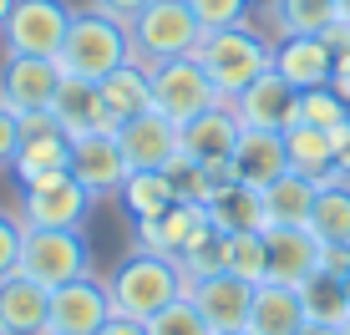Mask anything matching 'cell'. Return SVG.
Here are the masks:
<instances>
[{
    "mask_svg": "<svg viewBox=\"0 0 350 335\" xmlns=\"http://www.w3.org/2000/svg\"><path fill=\"white\" fill-rule=\"evenodd\" d=\"M107 290H112V310L127 320H152L158 310H167L173 300L188 295V274L178 269V259L167 254H148V249H132V254L107 274Z\"/></svg>",
    "mask_w": 350,
    "mask_h": 335,
    "instance_id": "obj_1",
    "label": "cell"
},
{
    "mask_svg": "<svg viewBox=\"0 0 350 335\" xmlns=\"http://www.w3.org/2000/svg\"><path fill=\"white\" fill-rule=\"evenodd\" d=\"M193 56L208 71V81L224 92V102H234L249 81H259L274 66V36H264L254 21L249 26H228V31H203Z\"/></svg>",
    "mask_w": 350,
    "mask_h": 335,
    "instance_id": "obj_2",
    "label": "cell"
},
{
    "mask_svg": "<svg viewBox=\"0 0 350 335\" xmlns=\"http://www.w3.org/2000/svg\"><path fill=\"white\" fill-rule=\"evenodd\" d=\"M56 62H62L66 77H81V81L112 77L117 66L132 62V31H127V21L102 16L96 5L77 10V16H71V31H66V46H62Z\"/></svg>",
    "mask_w": 350,
    "mask_h": 335,
    "instance_id": "obj_3",
    "label": "cell"
},
{
    "mask_svg": "<svg viewBox=\"0 0 350 335\" xmlns=\"http://www.w3.org/2000/svg\"><path fill=\"white\" fill-rule=\"evenodd\" d=\"M127 31H132V62H142V66L183 62L203 41V26L188 10V0H148L127 21Z\"/></svg>",
    "mask_w": 350,
    "mask_h": 335,
    "instance_id": "obj_4",
    "label": "cell"
},
{
    "mask_svg": "<svg viewBox=\"0 0 350 335\" xmlns=\"http://www.w3.org/2000/svg\"><path fill=\"white\" fill-rule=\"evenodd\" d=\"M21 274L36 280L41 290H62V284L92 274V244L81 229H26L21 244Z\"/></svg>",
    "mask_w": 350,
    "mask_h": 335,
    "instance_id": "obj_5",
    "label": "cell"
},
{
    "mask_svg": "<svg viewBox=\"0 0 350 335\" xmlns=\"http://www.w3.org/2000/svg\"><path fill=\"white\" fill-rule=\"evenodd\" d=\"M71 16H77V5H66V0H16V10L0 26V46H5V56H46V62H56L66 46Z\"/></svg>",
    "mask_w": 350,
    "mask_h": 335,
    "instance_id": "obj_6",
    "label": "cell"
},
{
    "mask_svg": "<svg viewBox=\"0 0 350 335\" xmlns=\"http://www.w3.org/2000/svg\"><path fill=\"white\" fill-rule=\"evenodd\" d=\"M152 71V112H163L167 122H193V117L224 107V92L208 81V71L198 66V56H183V62H163L148 66Z\"/></svg>",
    "mask_w": 350,
    "mask_h": 335,
    "instance_id": "obj_7",
    "label": "cell"
},
{
    "mask_svg": "<svg viewBox=\"0 0 350 335\" xmlns=\"http://www.w3.org/2000/svg\"><path fill=\"white\" fill-rule=\"evenodd\" d=\"M92 203L96 198L71 173H56V178H41V183L21 188L16 219L26 224V229H81L87 213H92Z\"/></svg>",
    "mask_w": 350,
    "mask_h": 335,
    "instance_id": "obj_8",
    "label": "cell"
},
{
    "mask_svg": "<svg viewBox=\"0 0 350 335\" xmlns=\"http://www.w3.org/2000/svg\"><path fill=\"white\" fill-rule=\"evenodd\" d=\"M16 183H41V178H56V173H71V133L56 122L51 112H31L21 117V152L10 163Z\"/></svg>",
    "mask_w": 350,
    "mask_h": 335,
    "instance_id": "obj_9",
    "label": "cell"
},
{
    "mask_svg": "<svg viewBox=\"0 0 350 335\" xmlns=\"http://www.w3.org/2000/svg\"><path fill=\"white\" fill-rule=\"evenodd\" d=\"M62 81H66L62 62H46V56H5V62H0V102L16 117L51 112Z\"/></svg>",
    "mask_w": 350,
    "mask_h": 335,
    "instance_id": "obj_10",
    "label": "cell"
},
{
    "mask_svg": "<svg viewBox=\"0 0 350 335\" xmlns=\"http://www.w3.org/2000/svg\"><path fill=\"white\" fill-rule=\"evenodd\" d=\"M112 315V290L102 274H81V280L51 290V335H96Z\"/></svg>",
    "mask_w": 350,
    "mask_h": 335,
    "instance_id": "obj_11",
    "label": "cell"
},
{
    "mask_svg": "<svg viewBox=\"0 0 350 335\" xmlns=\"http://www.w3.org/2000/svg\"><path fill=\"white\" fill-rule=\"evenodd\" d=\"M127 158L117 133H81L71 137V178L87 188L92 198H117V188L127 183Z\"/></svg>",
    "mask_w": 350,
    "mask_h": 335,
    "instance_id": "obj_12",
    "label": "cell"
},
{
    "mask_svg": "<svg viewBox=\"0 0 350 335\" xmlns=\"http://www.w3.org/2000/svg\"><path fill=\"white\" fill-rule=\"evenodd\" d=\"M228 107L239 112V122H244V127H264V133H289V127L299 122V92L289 87L274 66L264 71L259 81H249Z\"/></svg>",
    "mask_w": 350,
    "mask_h": 335,
    "instance_id": "obj_13",
    "label": "cell"
},
{
    "mask_svg": "<svg viewBox=\"0 0 350 335\" xmlns=\"http://www.w3.org/2000/svg\"><path fill=\"white\" fill-rule=\"evenodd\" d=\"M188 300L198 305V315L213 325V335L219 330H244L249 325V310H254V284L239 280V274H208V280H193L188 284Z\"/></svg>",
    "mask_w": 350,
    "mask_h": 335,
    "instance_id": "obj_14",
    "label": "cell"
},
{
    "mask_svg": "<svg viewBox=\"0 0 350 335\" xmlns=\"http://www.w3.org/2000/svg\"><path fill=\"white\" fill-rule=\"evenodd\" d=\"M127 168H167L173 158H183V127L167 122L163 112H142L132 122L117 127Z\"/></svg>",
    "mask_w": 350,
    "mask_h": 335,
    "instance_id": "obj_15",
    "label": "cell"
},
{
    "mask_svg": "<svg viewBox=\"0 0 350 335\" xmlns=\"http://www.w3.org/2000/svg\"><path fill=\"white\" fill-rule=\"evenodd\" d=\"M234 178L249 188H269L289 173V152H284V133H264V127H239V142H234Z\"/></svg>",
    "mask_w": 350,
    "mask_h": 335,
    "instance_id": "obj_16",
    "label": "cell"
},
{
    "mask_svg": "<svg viewBox=\"0 0 350 335\" xmlns=\"http://www.w3.org/2000/svg\"><path fill=\"white\" fill-rule=\"evenodd\" d=\"M0 330L5 335H51V290H41L26 274L0 280Z\"/></svg>",
    "mask_w": 350,
    "mask_h": 335,
    "instance_id": "obj_17",
    "label": "cell"
},
{
    "mask_svg": "<svg viewBox=\"0 0 350 335\" xmlns=\"http://www.w3.org/2000/svg\"><path fill=\"white\" fill-rule=\"evenodd\" d=\"M274 71H280L295 92L330 87V77H335V51L320 41V36H280V41H274Z\"/></svg>",
    "mask_w": 350,
    "mask_h": 335,
    "instance_id": "obj_18",
    "label": "cell"
},
{
    "mask_svg": "<svg viewBox=\"0 0 350 335\" xmlns=\"http://www.w3.org/2000/svg\"><path fill=\"white\" fill-rule=\"evenodd\" d=\"M203 224H208V209H203V203H173L158 219H137L132 224V239H137V249H148V254L178 259V249H183Z\"/></svg>",
    "mask_w": 350,
    "mask_h": 335,
    "instance_id": "obj_19",
    "label": "cell"
},
{
    "mask_svg": "<svg viewBox=\"0 0 350 335\" xmlns=\"http://www.w3.org/2000/svg\"><path fill=\"white\" fill-rule=\"evenodd\" d=\"M239 112L234 107H213V112L193 117V122H183V158L193 163H228L234 158V142H239Z\"/></svg>",
    "mask_w": 350,
    "mask_h": 335,
    "instance_id": "obj_20",
    "label": "cell"
},
{
    "mask_svg": "<svg viewBox=\"0 0 350 335\" xmlns=\"http://www.w3.org/2000/svg\"><path fill=\"white\" fill-rule=\"evenodd\" d=\"M264 244H269L274 284H305L320 269V239L310 229H264Z\"/></svg>",
    "mask_w": 350,
    "mask_h": 335,
    "instance_id": "obj_21",
    "label": "cell"
},
{
    "mask_svg": "<svg viewBox=\"0 0 350 335\" xmlns=\"http://www.w3.org/2000/svg\"><path fill=\"white\" fill-rule=\"evenodd\" d=\"M51 117L66 127L71 137H81V133H117L112 117H107L102 87H96V81H81V77L62 81V92H56V102H51Z\"/></svg>",
    "mask_w": 350,
    "mask_h": 335,
    "instance_id": "obj_22",
    "label": "cell"
},
{
    "mask_svg": "<svg viewBox=\"0 0 350 335\" xmlns=\"http://www.w3.org/2000/svg\"><path fill=\"white\" fill-rule=\"evenodd\" d=\"M305 325V305H299L295 284H254V310H249V335H299Z\"/></svg>",
    "mask_w": 350,
    "mask_h": 335,
    "instance_id": "obj_23",
    "label": "cell"
},
{
    "mask_svg": "<svg viewBox=\"0 0 350 335\" xmlns=\"http://www.w3.org/2000/svg\"><path fill=\"white\" fill-rule=\"evenodd\" d=\"M96 87H102V102H107L112 127H122V122H132V117L152 112V71L142 66V62L117 66L112 77H102Z\"/></svg>",
    "mask_w": 350,
    "mask_h": 335,
    "instance_id": "obj_24",
    "label": "cell"
},
{
    "mask_svg": "<svg viewBox=\"0 0 350 335\" xmlns=\"http://www.w3.org/2000/svg\"><path fill=\"white\" fill-rule=\"evenodd\" d=\"M208 224L224 234H264L269 213H264V193L249 183H228L208 198Z\"/></svg>",
    "mask_w": 350,
    "mask_h": 335,
    "instance_id": "obj_25",
    "label": "cell"
},
{
    "mask_svg": "<svg viewBox=\"0 0 350 335\" xmlns=\"http://www.w3.org/2000/svg\"><path fill=\"white\" fill-rule=\"evenodd\" d=\"M315 193H320V183H315V178H305V173H284L280 183H269V188H264L269 229H310Z\"/></svg>",
    "mask_w": 350,
    "mask_h": 335,
    "instance_id": "obj_26",
    "label": "cell"
},
{
    "mask_svg": "<svg viewBox=\"0 0 350 335\" xmlns=\"http://www.w3.org/2000/svg\"><path fill=\"white\" fill-rule=\"evenodd\" d=\"M284 152H289V173H305V178H315V183L335 178V133L295 122L284 133Z\"/></svg>",
    "mask_w": 350,
    "mask_h": 335,
    "instance_id": "obj_27",
    "label": "cell"
},
{
    "mask_svg": "<svg viewBox=\"0 0 350 335\" xmlns=\"http://www.w3.org/2000/svg\"><path fill=\"white\" fill-rule=\"evenodd\" d=\"M117 198H122V209H127L132 224H137V219H158V213H167L178 203V193H173V183H167L163 168H132L127 183L117 188Z\"/></svg>",
    "mask_w": 350,
    "mask_h": 335,
    "instance_id": "obj_28",
    "label": "cell"
},
{
    "mask_svg": "<svg viewBox=\"0 0 350 335\" xmlns=\"http://www.w3.org/2000/svg\"><path fill=\"white\" fill-rule=\"evenodd\" d=\"M310 234L320 244H350V178H325L310 213Z\"/></svg>",
    "mask_w": 350,
    "mask_h": 335,
    "instance_id": "obj_29",
    "label": "cell"
},
{
    "mask_svg": "<svg viewBox=\"0 0 350 335\" xmlns=\"http://www.w3.org/2000/svg\"><path fill=\"white\" fill-rule=\"evenodd\" d=\"M299 290V305H305V320H315V325H335L340 330L350 320V295H345V280H335V274L315 269L305 284H295Z\"/></svg>",
    "mask_w": 350,
    "mask_h": 335,
    "instance_id": "obj_30",
    "label": "cell"
},
{
    "mask_svg": "<svg viewBox=\"0 0 350 335\" xmlns=\"http://www.w3.org/2000/svg\"><path fill=\"white\" fill-rule=\"evenodd\" d=\"M264 16L274 26V41L280 36H320L335 21V0H269Z\"/></svg>",
    "mask_w": 350,
    "mask_h": 335,
    "instance_id": "obj_31",
    "label": "cell"
},
{
    "mask_svg": "<svg viewBox=\"0 0 350 335\" xmlns=\"http://www.w3.org/2000/svg\"><path fill=\"white\" fill-rule=\"evenodd\" d=\"M224 269L249 284L269 280V244H264V234H224Z\"/></svg>",
    "mask_w": 350,
    "mask_h": 335,
    "instance_id": "obj_32",
    "label": "cell"
},
{
    "mask_svg": "<svg viewBox=\"0 0 350 335\" xmlns=\"http://www.w3.org/2000/svg\"><path fill=\"white\" fill-rule=\"evenodd\" d=\"M178 269L188 274V284H193V280H208V274H219V269H224V229L203 224V229L193 234L183 249H178Z\"/></svg>",
    "mask_w": 350,
    "mask_h": 335,
    "instance_id": "obj_33",
    "label": "cell"
},
{
    "mask_svg": "<svg viewBox=\"0 0 350 335\" xmlns=\"http://www.w3.org/2000/svg\"><path fill=\"white\" fill-rule=\"evenodd\" d=\"M299 122L320 127V133H340V127H350V102L335 87H310L299 92Z\"/></svg>",
    "mask_w": 350,
    "mask_h": 335,
    "instance_id": "obj_34",
    "label": "cell"
},
{
    "mask_svg": "<svg viewBox=\"0 0 350 335\" xmlns=\"http://www.w3.org/2000/svg\"><path fill=\"white\" fill-rule=\"evenodd\" d=\"M188 10L198 16L203 31H228V26H249L259 16V0H188Z\"/></svg>",
    "mask_w": 350,
    "mask_h": 335,
    "instance_id": "obj_35",
    "label": "cell"
},
{
    "mask_svg": "<svg viewBox=\"0 0 350 335\" xmlns=\"http://www.w3.org/2000/svg\"><path fill=\"white\" fill-rule=\"evenodd\" d=\"M142 325H148V335H213V325L198 315V305H193L188 295L173 300L167 310H158L152 320H142Z\"/></svg>",
    "mask_w": 350,
    "mask_h": 335,
    "instance_id": "obj_36",
    "label": "cell"
},
{
    "mask_svg": "<svg viewBox=\"0 0 350 335\" xmlns=\"http://www.w3.org/2000/svg\"><path fill=\"white\" fill-rule=\"evenodd\" d=\"M163 173H167V183H173L178 203H203V209H208L213 183H208V168H203V163H193V158H173V163L163 168Z\"/></svg>",
    "mask_w": 350,
    "mask_h": 335,
    "instance_id": "obj_37",
    "label": "cell"
},
{
    "mask_svg": "<svg viewBox=\"0 0 350 335\" xmlns=\"http://www.w3.org/2000/svg\"><path fill=\"white\" fill-rule=\"evenodd\" d=\"M21 244H26V224L16 219V209H0V280L21 269Z\"/></svg>",
    "mask_w": 350,
    "mask_h": 335,
    "instance_id": "obj_38",
    "label": "cell"
},
{
    "mask_svg": "<svg viewBox=\"0 0 350 335\" xmlns=\"http://www.w3.org/2000/svg\"><path fill=\"white\" fill-rule=\"evenodd\" d=\"M16 152H21V117L0 102V168L16 163Z\"/></svg>",
    "mask_w": 350,
    "mask_h": 335,
    "instance_id": "obj_39",
    "label": "cell"
},
{
    "mask_svg": "<svg viewBox=\"0 0 350 335\" xmlns=\"http://www.w3.org/2000/svg\"><path fill=\"white\" fill-rule=\"evenodd\" d=\"M320 269L335 274V280H345L350 274V244H320Z\"/></svg>",
    "mask_w": 350,
    "mask_h": 335,
    "instance_id": "obj_40",
    "label": "cell"
},
{
    "mask_svg": "<svg viewBox=\"0 0 350 335\" xmlns=\"http://www.w3.org/2000/svg\"><path fill=\"white\" fill-rule=\"evenodd\" d=\"M320 41H325V46H330V51H335V56H345V51H350V21H340V16H335V21H330V26H325V31H320Z\"/></svg>",
    "mask_w": 350,
    "mask_h": 335,
    "instance_id": "obj_41",
    "label": "cell"
},
{
    "mask_svg": "<svg viewBox=\"0 0 350 335\" xmlns=\"http://www.w3.org/2000/svg\"><path fill=\"white\" fill-rule=\"evenodd\" d=\"M92 5L102 10V16H112V21H132L142 5H148V0H92Z\"/></svg>",
    "mask_w": 350,
    "mask_h": 335,
    "instance_id": "obj_42",
    "label": "cell"
},
{
    "mask_svg": "<svg viewBox=\"0 0 350 335\" xmlns=\"http://www.w3.org/2000/svg\"><path fill=\"white\" fill-rule=\"evenodd\" d=\"M335 178H350V127L335 133Z\"/></svg>",
    "mask_w": 350,
    "mask_h": 335,
    "instance_id": "obj_43",
    "label": "cell"
},
{
    "mask_svg": "<svg viewBox=\"0 0 350 335\" xmlns=\"http://www.w3.org/2000/svg\"><path fill=\"white\" fill-rule=\"evenodd\" d=\"M96 335H148V325H142V320H127V315H112Z\"/></svg>",
    "mask_w": 350,
    "mask_h": 335,
    "instance_id": "obj_44",
    "label": "cell"
},
{
    "mask_svg": "<svg viewBox=\"0 0 350 335\" xmlns=\"http://www.w3.org/2000/svg\"><path fill=\"white\" fill-rule=\"evenodd\" d=\"M330 87L350 102V51H345V56H335V77H330Z\"/></svg>",
    "mask_w": 350,
    "mask_h": 335,
    "instance_id": "obj_45",
    "label": "cell"
},
{
    "mask_svg": "<svg viewBox=\"0 0 350 335\" xmlns=\"http://www.w3.org/2000/svg\"><path fill=\"white\" fill-rule=\"evenodd\" d=\"M299 335H340L335 325H315V320H305V325H299Z\"/></svg>",
    "mask_w": 350,
    "mask_h": 335,
    "instance_id": "obj_46",
    "label": "cell"
},
{
    "mask_svg": "<svg viewBox=\"0 0 350 335\" xmlns=\"http://www.w3.org/2000/svg\"><path fill=\"white\" fill-rule=\"evenodd\" d=\"M335 16H340V21H350V0H335Z\"/></svg>",
    "mask_w": 350,
    "mask_h": 335,
    "instance_id": "obj_47",
    "label": "cell"
},
{
    "mask_svg": "<svg viewBox=\"0 0 350 335\" xmlns=\"http://www.w3.org/2000/svg\"><path fill=\"white\" fill-rule=\"evenodd\" d=\"M16 10V0H0V26H5V16Z\"/></svg>",
    "mask_w": 350,
    "mask_h": 335,
    "instance_id": "obj_48",
    "label": "cell"
},
{
    "mask_svg": "<svg viewBox=\"0 0 350 335\" xmlns=\"http://www.w3.org/2000/svg\"><path fill=\"white\" fill-rule=\"evenodd\" d=\"M219 335H249V330H219Z\"/></svg>",
    "mask_w": 350,
    "mask_h": 335,
    "instance_id": "obj_49",
    "label": "cell"
},
{
    "mask_svg": "<svg viewBox=\"0 0 350 335\" xmlns=\"http://www.w3.org/2000/svg\"><path fill=\"white\" fill-rule=\"evenodd\" d=\"M340 335H350V320H345V325H340Z\"/></svg>",
    "mask_w": 350,
    "mask_h": 335,
    "instance_id": "obj_50",
    "label": "cell"
},
{
    "mask_svg": "<svg viewBox=\"0 0 350 335\" xmlns=\"http://www.w3.org/2000/svg\"><path fill=\"white\" fill-rule=\"evenodd\" d=\"M345 295H350V274H345Z\"/></svg>",
    "mask_w": 350,
    "mask_h": 335,
    "instance_id": "obj_51",
    "label": "cell"
},
{
    "mask_svg": "<svg viewBox=\"0 0 350 335\" xmlns=\"http://www.w3.org/2000/svg\"><path fill=\"white\" fill-rule=\"evenodd\" d=\"M0 335H5V330H0Z\"/></svg>",
    "mask_w": 350,
    "mask_h": 335,
    "instance_id": "obj_52",
    "label": "cell"
}]
</instances>
